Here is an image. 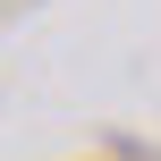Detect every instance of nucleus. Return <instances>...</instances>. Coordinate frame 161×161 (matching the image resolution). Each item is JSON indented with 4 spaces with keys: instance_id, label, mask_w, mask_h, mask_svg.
<instances>
[]
</instances>
